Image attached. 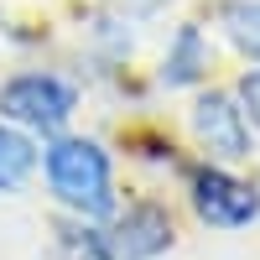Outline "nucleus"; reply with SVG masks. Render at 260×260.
I'll return each instance as SVG.
<instances>
[{
  "label": "nucleus",
  "mask_w": 260,
  "mask_h": 260,
  "mask_svg": "<svg viewBox=\"0 0 260 260\" xmlns=\"http://www.w3.org/2000/svg\"><path fill=\"white\" fill-rule=\"evenodd\" d=\"M31 167H37V151H31V141L0 125V187H16V182L26 177Z\"/></svg>",
  "instance_id": "nucleus-6"
},
{
  "label": "nucleus",
  "mask_w": 260,
  "mask_h": 260,
  "mask_svg": "<svg viewBox=\"0 0 260 260\" xmlns=\"http://www.w3.org/2000/svg\"><path fill=\"white\" fill-rule=\"evenodd\" d=\"M172 245V224H167V213L161 208H130L125 213V224L110 234V255L115 260H151V255H161Z\"/></svg>",
  "instance_id": "nucleus-5"
},
{
  "label": "nucleus",
  "mask_w": 260,
  "mask_h": 260,
  "mask_svg": "<svg viewBox=\"0 0 260 260\" xmlns=\"http://www.w3.org/2000/svg\"><path fill=\"white\" fill-rule=\"evenodd\" d=\"M192 130L213 156H250V125L245 110H234V99L224 94H203L198 110H192Z\"/></svg>",
  "instance_id": "nucleus-4"
},
{
  "label": "nucleus",
  "mask_w": 260,
  "mask_h": 260,
  "mask_svg": "<svg viewBox=\"0 0 260 260\" xmlns=\"http://www.w3.org/2000/svg\"><path fill=\"white\" fill-rule=\"evenodd\" d=\"M240 99H245L250 120L260 125V68H255V73H245V83H240Z\"/></svg>",
  "instance_id": "nucleus-9"
},
{
  "label": "nucleus",
  "mask_w": 260,
  "mask_h": 260,
  "mask_svg": "<svg viewBox=\"0 0 260 260\" xmlns=\"http://www.w3.org/2000/svg\"><path fill=\"white\" fill-rule=\"evenodd\" d=\"M47 177L52 192L68 208L89 213V219H104L115 208V192H110V161L94 141H57L47 151Z\"/></svg>",
  "instance_id": "nucleus-1"
},
{
  "label": "nucleus",
  "mask_w": 260,
  "mask_h": 260,
  "mask_svg": "<svg viewBox=\"0 0 260 260\" xmlns=\"http://www.w3.org/2000/svg\"><path fill=\"white\" fill-rule=\"evenodd\" d=\"M198 78V31L177 37V57L167 62V83H192Z\"/></svg>",
  "instance_id": "nucleus-8"
},
{
  "label": "nucleus",
  "mask_w": 260,
  "mask_h": 260,
  "mask_svg": "<svg viewBox=\"0 0 260 260\" xmlns=\"http://www.w3.org/2000/svg\"><path fill=\"white\" fill-rule=\"evenodd\" d=\"M192 208H198V219L219 224V229H240V224H250L260 213V198H255V187L234 182L229 172L203 167L198 177H192Z\"/></svg>",
  "instance_id": "nucleus-3"
},
{
  "label": "nucleus",
  "mask_w": 260,
  "mask_h": 260,
  "mask_svg": "<svg viewBox=\"0 0 260 260\" xmlns=\"http://www.w3.org/2000/svg\"><path fill=\"white\" fill-rule=\"evenodd\" d=\"M0 115H11L21 125H31V130H62V120L73 115V94L62 89L57 78H16L6 83V94H0Z\"/></svg>",
  "instance_id": "nucleus-2"
},
{
  "label": "nucleus",
  "mask_w": 260,
  "mask_h": 260,
  "mask_svg": "<svg viewBox=\"0 0 260 260\" xmlns=\"http://www.w3.org/2000/svg\"><path fill=\"white\" fill-rule=\"evenodd\" d=\"M224 26H229V37H234L240 52L260 57V0H255V6H229L224 11Z\"/></svg>",
  "instance_id": "nucleus-7"
}]
</instances>
